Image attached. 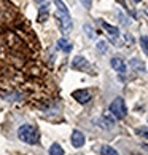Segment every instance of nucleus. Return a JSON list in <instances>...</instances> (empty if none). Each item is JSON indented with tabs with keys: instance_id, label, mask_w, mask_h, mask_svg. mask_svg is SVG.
Masks as SVG:
<instances>
[{
	"instance_id": "2",
	"label": "nucleus",
	"mask_w": 148,
	"mask_h": 155,
	"mask_svg": "<svg viewBox=\"0 0 148 155\" xmlns=\"http://www.w3.org/2000/svg\"><path fill=\"white\" fill-rule=\"evenodd\" d=\"M110 112H112V115L118 118V120H121L126 117V114H128V107H126V102H124V99L121 96H118L115 97V99L112 101V104H110Z\"/></svg>"
},
{
	"instance_id": "3",
	"label": "nucleus",
	"mask_w": 148,
	"mask_h": 155,
	"mask_svg": "<svg viewBox=\"0 0 148 155\" xmlns=\"http://www.w3.org/2000/svg\"><path fill=\"white\" fill-rule=\"evenodd\" d=\"M56 18L59 21V27L64 34H69L72 31V18L70 13H62V11H56Z\"/></svg>"
},
{
	"instance_id": "9",
	"label": "nucleus",
	"mask_w": 148,
	"mask_h": 155,
	"mask_svg": "<svg viewBox=\"0 0 148 155\" xmlns=\"http://www.w3.org/2000/svg\"><path fill=\"white\" fill-rule=\"evenodd\" d=\"M99 22H100L102 27H104V29H105L107 32H109L112 37H115V38H116V37H119V29H118V27H115V26H110L109 22H105V21H102V19H100Z\"/></svg>"
},
{
	"instance_id": "13",
	"label": "nucleus",
	"mask_w": 148,
	"mask_h": 155,
	"mask_svg": "<svg viewBox=\"0 0 148 155\" xmlns=\"http://www.w3.org/2000/svg\"><path fill=\"white\" fill-rule=\"evenodd\" d=\"M49 155H64V149H62L58 142H54V144H51V147H49Z\"/></svg>"
},
{
	"instance_id": "4",
	"label": "nucleus",
	"mask_w": 148,
	"mask_h": 155,
	"mask_svg": "<svg viewBox=\"0 0 148 155\" xmlns=\"http://www.w3.org/2000/svg\"><path fill=\"white\" fill-rule=\"evenodd\" d=\"M94 123L97 125L100 130H105V131H110V130H113L116 126V122L109 115V114H104V115H100L99 118H96Z\"/></svg>"
},
{
	"instance_id": "1",
	"label": "nucleus",
	"mask_w": 148,
	"mask_h": 155,
	"mask_svg": "<svg viewBox=\"0 0 148 155\" xmlns=\"http://www.w3.org/2000/svg\"><path fill=\"white\" fill-rule=\"evenodd\" d=\"M18 137H19L22 142H26V144L33 146V144H38L40 134H38L37 126L26 123V125H21L19 128H18Z\"/></svg>"
},
{
	"instance_id": "7",
	"label": "nucleus",
	"mask_w": 148,
	"mask_h": 155,
	"mask_svg": "<svg viewBox=\"0 0 148 155\" xmlns=\"http://www.w3.org/2000/svg\"><path fill=\"white\" fill-rule=\"evenodd\" d=\"M72 67L77 69V71H89V62L83 56H75L72 61Z\"/></svg>"
},
{
	"instance_id": "16",
	"label": "nucleus",
	"mask_w": 148,
	"mask_h": 155,
	"mask_svg": "<svg viewBox=\"0 0 148 155\" xmlns=\"http://www.w3.org/2000/svg\"><path fill=\"white\" fill-rule=\"evenodd\" d=\"M53 3L56 5L58 11H62V13H69V8H67V5L62 2V0H53Z\"/></svg>"
},
{
	"instance_id": "6",
	"label": "nucleus",
	"mask_w": 148,
	"mask_h": 155,
	"mask_svg": "<svg viewBox=\"0 0 148 155\" xmlns=\"http://www.w3.org/2000/svg\"><path fill=\"white\" fill-rule=\"evenodd\" d=\"M72 146L73 147H77V149H80V147H83L84 146V142H86V137H84V134L81 133V131H78V130H75V131H72Z\"/></svg>"
},
{
	"instance_id": "15",
	"label": "nucleus",
	"mask_w": 148,
	"mask_h": 155,
	"mask_svg": "<svg viewBox=\"0 0 148 155\" xmlns=\"http://www.w3.org/2000/svg\"><path fill=\"white\" fill-rule=\"evenodd\" d=\"M134 133L140 137H143V139H148V126H139V128L134 130Z\"/></svg>"
},
{
	"instance_id": "20",
	"label": "nucleus",
	"mask_w": 148,
	"mask_h": 155,
	"mask_svg": "<svg viewBox=\"0 0 148 155\" xmlns=\"http://www.w3.org/2000/svg\"><path fill=\"white\" fill-rule=\"evenodd\" d=\"M118 18H119V21H121V22H124V24H126V26H129V19H128V18H126V16H124V15H119Z\"/></svg>"
},
{
	"instance_id": "21",
	"label": "nucleus",
	"mask_w": 148,
	"mask_h": 155,
	"mask_svg": "<svg viewBox=\"0 0 148 155\" xmlns=\"http://www.w3.org/2000/svg\"><path fill=\"white\" fill-rule=\"evenodd\" d=\"M80 2H81L86 8H91V5H93V0H80Z\"/></svg>"
},
{
	"instance_id": "8",
	"label": "nucleus",
	"mask_w": 148,
	"mask_h": 155,
	"mask_svg": "<svg viewBox=\"0 0 148 155\" xmlns=\"http://www.w3.org/2000/svg\"><path fill=\"white\" fill-rule=\"evenodd\" d=\"M110 66L115 69L116 72H119V74H124V72H126V64H124V61H123L121 58H112Z\"/></svg>"
},
{
	"instance_id": "19",
	"label": "nucleus",
	"mask_w": 148,
	"mask_h": 155,
	"mask_svg": "<svg viewBox=\"0 0 148 155\" xmlns=\"http://www.w3.org/2000/svg\"><path fill=\"white\" fill-rule=\"evenodd\" d=\"M83 29H84V32L88 34L89 38H94V37H96V34H94V31H93V27H91V24H84Z\"/></svg>"
},
{
	"instance_id": "11",
	"label": "nucleus",
	"mask_w": 148,
	"mask_h": 155,
	"mask_svg": "<svg viewBox=\"0 0 148 155\" xmlns=\"http://www.w3.org/2000/svg\"><path fill=\"white\" fill-rule=\"evenodd\" d=\"M129 66L134 69V71H142V72H145V64L142 62L140 59H137V58H132L129 61Z\"/></svg>"
},
{
	"instance_id": "24",
	"label": "nucleus",
	"mask_w": 148,
	"mask_h": 155,
	"mask_svg": "<svg viewBox=\"0 0 148 155\" xmlns=\"http://www.w3.org/2000/svg\"><path fill=\"white\" fill-rule=\"evenodd\" d=\"M145 15L148 16V5H146V8H145Z\"/></svg>"
},
{
	"instance_id": "14",
	"label": "nucleus",
	"mask_w": 148,
	"mask_h": 155,
	"mask_svg": "<svg viewBox=\"0 0 148 155\" xmlns=\"http://www.w3.org/2000/svg\"><path fill=\"white\" fill-rule=\"evenodd\" d=\"M48 5H43V7H40V15H38V21L43 22L48 19Z\"/></svg>"
},
{
	"instance_id": "10",
	"label": "nucleus",
	"mask_w": 148,
	"mask_h": 155,
	"mask_svg": "<svg viewBox=\"0 0 148 155\" xmlns=\"http://www.w3.org/2000/svg\"><path fill=\"white\" fill-rule=\"evenodd\" d=\"M56 45H58V48H59V50H62L64 53H69V51H72V43H70L67 38H64V37L59 38Z\"/></svg>"
},
{
	"instance_id": "22",
	"label": "nucleus",
	"mask_w": 148,
	"mask_h": 155,
	"mask_svg": "<svg viewBox=\"0 0 148 155\" xmlns=\"http://www.w3.org/2000/svg\"><path fill=\"white\" fill-rule=\"evenodd\" d=\"M33 2H35L37 5H40V7H43V5H48L46 0H33Z\"/></svg>"
},
{
	"instance_id": "12",
	"label": "nucleus",
	"mask_w": 148,
	"mask_h": 155,
	"mask_svg": "<svg viewBox=\"0 0 148 155\" xmlns=\"http://www.w3.org/2000/svg\"><path fill=\"white\" fill-rule=\"evenodd\" d=\"M100 155H119L115 149H113L112 146H109V144H104L100 147Z\"/></svg>"
},
{
	"instance_id": "5",
	"label": "nucleus",
	"mask_w": 148,
	"mask_h": 155,
	"mask_svg": "<svg viewBox=\"0 0 148 155\" xmlns=\"http://www.w3.org/2000/svg\"><path fill=\"white\" fill-rule=\"evenodd\" d=\"M72 97L75 101H78L80 104H86V102L91 101V97H93V94H91L89 90H77L72 93Z\"/></svg>"
},
{
	"instance_id": "18",
	"label": "nucleus",
	"mask_w": 148,
	"mask_h": 155,
	"mask_svg": "<svg viewBox=\"0 0 148 155\" xmlns=\"http://www.w3.org/2000/svg\"><path fill=\"white\" fill-rule=\"evenodd\" d=\"M96 48L99 50V53H100V54H105V53H107V50H109V47H107V43H105V42H97Z\"/></svg>"
},
{
	"instance_id": "17",
	"label": "nucleus",
	"mask_w": 148,
	"mask_h": 155,
	"mask_svg": "<svg viewBox=\"0 0 148 155\" xmlns=\"http://www.w3.org/2000/svg\"><path fill=\"white\" fill-rule=\"evenodd\" d=\"M140 45H142V48H143L145 54L148 56V35H142L140 37Z\"/></svg>"
},
{
	"instance_id": "23",
	"label": "nucleus",
	"mask_w": 148,
	"mask_h": 155,
	"mask_svg": "<svg viewBox=\"0 0 148 155\" xmlns=\"http://www.w3.org/2000/svg\"><path fill=\"white\" fill-rule=\"evenodd\" d=\"M132 2H134V3H140V2H142V0H132Z\"/></svg>"
}]
</instances>
